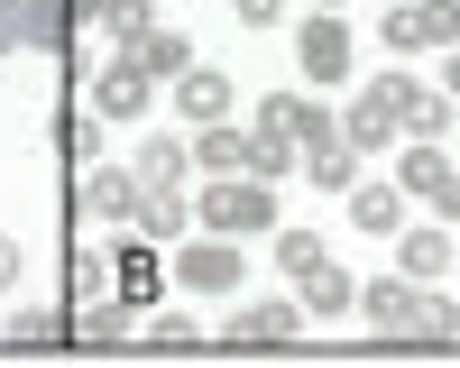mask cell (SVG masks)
Listing matches in <instances>:
<instances>
[{"label": "cell", "mask_w": 460, "mask_h": 368, "mask_svg": "<svg viewBox=\"0 0 460 368\" xmlns=\"http://www.w3.org/2000/svg\"><path fill=\"white\" fill-rule=\"evenodd\" d=\"M442 92L460 101V47H442Z\"/></svg>", "instance_id": "34"}, {"label": "cell", "mask_w": 460, "mask_h": 368, "mask_svg": "<svg viewBox=\"0 0 460 368\" xmlns=\"http://www.w3.org/2000/svg\"><path fill=\"white\" fill-rule=\"evenodd\" d=\"M74 341H84V350H120L129 341V304H102V294H93V304L74 313Z\"/></svg>", "instance_id": "22"}, {"label": "cell", "mask_w": 460, "mask_h": 368, "mask_svg": "<svg viewBox=\"0 0 460 368\" xmlns=\"http://www.w3.org/2000/svg\"><path fill=\"white\" fill-rule=\"evenodd\" d=\"M304 166H314L323 194H350V184H359V147L350 138H323V147H304Z\"/></svg>", "instance_id": "21"}, {"label": "cell", "mask_w": 460, "mask_h": 368, "mask_svg": "<svg viewBox=\"0 0 460 368\" xmlns=\"http://www.w3.org/2000/svg\"><path fill=\"white\" fill-rule=\"evenodd\" d=\"M184 221H194V203H184L175 184H138V212H129V231H147V240H184Z\"/></svg>", "instance_id": "13"}, {"label": "cell", "mask_w": 460, "mask_h": 368, "mask_svg": "<svg viewBox=\"0 0 460 368\" xmlns=\"http://www.w3.org/2000/svg\"><path fill=\"white\" fill-rule=\"evenodd\" d=\"M194 166H212V175H249V129L203 120V129H194Z\"/></svg>", "instance_id": "15"}, {"label": "cell", "mask_w": 460, "mask_h": 368, "mask_svg": "<svg viewBox=\"0 0 460 368\" xmlns=\"http://www.w3.org/2000/svg\"><path fill=\"white\" fill-rule=\"evenodd\" d=\"M414 28L424 47H460V0H414Z\"/></svg>", "instance_id": "27"}, {"label": "cell", "mask_w": 460, "mask_h": 368, "mask_svg": "<svg viewBox=\"0 0 460 368\" xmlns=\"http://www.w3.org/2000/svg\"><path fill=\"white\" fill-rule=\"evenodd\" d=\"M74 212H84V221H129L138 212V166H84Z\"/></svg>", "instance_id": "10"}, {"label": "cell", "mask_w": 460, "mask_h": 368, "mask_svg": "<svg viewBox=\"0 0 460 368\" xmlns=\"http://www.w3.org/2000/svg\"><path fill=\"white\" fill-rule=\"evenodd\" d=\"M147 350H166V359H194V350H212V331H194L184 313H166L157 331H147Z\"/></svg>", "instance_id": "25"}, {"label": "cell", "mask_w": 460, "mask_h": 368, "mask_svg": "<svg viewBox=\"0 0 460 368\" xmlns=\"http://www.w3.org/2000/svg\"><path fill=\"white\" fill-rule=\"evenodd\" d=\"M10 350H65L74 341V322L65 313H47V304H28V313H10V331H0Z\"/></svg>", "instance_id": "20"}, {"label": "cell", "mask_w": 460, "mask_h": 368, "mask_svg": "<svg viewBox=\"0 0 460 368\" xmlns=\"http://www.w3.org/2000/svg\"><path fill=\"white\" fill-rule=\"evenodd\" d=\"M129 56L157 74V83H175V74L194 65V37H175V28H138V37H129Z\"/></svg>", "instance_id": "16"}, {"label": "cell", "mask_w": 460, "mask_h": 368, "mask_svg": "<svg viewBox=\"0 0 460 368\" xmlns=\"http://www.w3.org/2000/svg\"><path fill=\"white\" fill-rule=\"evenodd\" d=\"M295 65H304V83L323 92V83H341V74L359 65V47H350V28H341L332 10H314V19L295 28Z\"/></svg>", "instance_id": "3"}, {"label": "cell", "mask_w": 460, "mask_h": 368, "mask_svg": "<svg viewBox=\"0 0 460 368\" xmlns=\"http://www.w3.org/2000/svg\"><path fill=\"white\" fill-rule=\"evenodd\" d=\"M19 47H74V0H19Z\"/></svg>", "instance_id": "17"}, {"label": "cell", "mask_w": 460, "mask_h": 368, "mask_svg": "<svg viewBox=\"0 0 460 368\" xmlns=\"http://www.w3.org/2000/svg\"><path fill=\"white\" fill-rule=\"evenodd\" d=\"M0 56H19V0H0Z\"/></svg>", "instance_id": "32"}, {"label": "cell", "mask_w": 460, "mask_h": 368, "mask_svg": "<svg viewBox=\"0 0 460 368\" xmlns=\"http://www.w3.org/2000/svg\"><path fill=\"white\" fill-rule=\"evenodd\" d=\"M451 110H460L451 92H414V110H405V129H414V138H442V129H451Z\"/></svg>", "instance_id": "29"}, {"label": "cell", "mask_w": 460, "mask_h": 368, "mask_svg": "<svg viewBox=\"0 0 460 368\" xmlns=\"http://www.w3.org/2000/svg\"><path fill=\"white\" fill-rule=\"evenodd\" d=\"M10 285H19V240L0 231V294H10Z\"/></svg>", "instance_id": "33"}, {"label": "cell", "mask_w": 460, "mask_h": 368, "mask_svg": "<svg viewBox=\"0 0 460 368\" xmlns=\"http://www.w3.org/2000/svg\"><path fill=\"white\" fill-rule=\"evenodd\" d=\"M93 19H102L111 37H120V47H129L138 28H157V10H147V0H93Z\"/></svg>", "instance_id": "26"}, {"label": "cell", "mask_w": 460, "mask_h": 368, "mask_svg": "<svg viewBox=\"0 0 460 368\" xmlns=\"http://www.w3.org/2000/svg\"><path fill=\"white\" fill-rule=\"evenodd\" d=\"M414 92H424V83H414V74H396V65H387V74H368V83H359V101L341 110V138H350L359 157H368V147H387V129H405Z\"/></svg>", "instance_id": "2"}, {"label": "cell", "mask_w": 460, "mask_h": 368, "mask_svg": "<svg viewBox=\"0 0 460 368\" xmlns=\"http://www.w3.org/2000/svg\"><path fill=\"white\" fill-rule=\"evenodd\" d=\"M258 129H277V138H295V147L341 138V120H332L323 101H304V92H267V101H258Z\"/></svg>", "instance_id": "9"}, {"label": "cell", "mask_w": 460, "mask_h": 368, "mask_svg": "<svg viewBox=\"0 0 460 368\" xmlns=\"http://www.w3.org/2000/svg\"><path fill=\"white\" fill-rule=\"evenodd\" d=\"M405 350H460V304H442V294H424L405 322Z\"/></svg>", "instance_id": "19"}, {"label": "cell", "mask_w": 460, "mask_h": 368, "mask_svg": "<svg viewBox=\"0 0 460 368\" xmlns=\"http://www.w3.org/2000/svg\"><path fill=\"white\" fill-rule=\"evenodd\" d=\"M111 285H120V304H129V313L166 294V267H157V240H147V231H129L120 249H111Z\"/></svg>", "instance_id": "8"}, {"label": "cell", "mask_w": 460, "mask_h": 368, "mask_svg": "<svg viewBox=\"0 0 460 368\" xmlns=\"http://www.w3.org/2000/svg\"><path fill=\"white\" fill-rule=\"evenodd\" d=\"M314 10H341V0H314Z\"/></svg>", "instance_id": "35"}, {"label": "cell", "mask_w": 460, "mask_h": 368, "mask_svg": "<svg viewBox=\"0 0 460 368\" xmlns=\"http://www.w3.org/2000/svg\"><path fill=\"white\" fill-rule=\"evenodd\" d=\"M396 184H405V194H424L442 221H460V175H451V157H442L433 138H414L405 157H396Z\"/></svg>", "instance_id": "6"}, {"label": "cell", "mask_w": 460, "mask_h": 368, "mask_svg": "<svg viewBox=\"0 0 460 368\" xmlns=\"http://www.w3.org/2000/svg\"><path fill=\"white\" fill-rule=\"evenodd\" d=\"M286 276H295V304L314 313V322H332V313H350V304H359V285H350V276L332 267V249H314V258H295Z\"/></svg>", "instance_id": "7"}, {"label": "cell", "mask_w": 460, "mask_h": 368, "mask_svg": "<svg viewBox=\"0 0 460 368\" xmlns=\"http://www.w3.org/2000/svg\"><path fill=\"white\" fill-rule=\"evenodd\" d=\"M194 221L221 240H258V231H277V184L267 175H212V194H194Z\"/></svg>", "instance_id": "1"}, {"label": "cell", "mask_w": 460, "mask_h": 368, "mask_svg": "<svg viewBox=\"0 0 460 368\" xmlns=\"http://www.w3.org/2000/svg\"><path fill=\"white\" fill-rule=\"evenodd\" d=\"M147 101H157V74H147V65H138L129 47L111 56L102 74H93V110H102V120H138Z\"/></svg>", "instance_id": "5"}, {"label": "cell", "mask_w": 460, "mask_h": 368, "mask_svg": "<svg viewBox=\"0 0 460 368\" xmlns=\"http://www.w3.org/2000/svg\"><path fill=\"white\" fill-rule=\"evenodd\" d=\"M102 285H111V258H93V249H84V258H74V294H84V304H93Z\"/></svg>", "instance_id": "31"}, {"label": "cell", "mask_w": 460, "mask_h": 368, "mask_svg": "<svg viewBox=\"0 0 460 368\" xmlns=\"http://www.w3.org/2000/svg\"><path fill=\"white\" fill-rule=\"evenodd\" d=\"M414 304H424V294H414V285H396V276L359 285V313L377 322V341H387V350H405V322H414Z\"/></svg>", "instance_id": "12"}, {"label": "cell", "mask_w": 460, "mask_h": 368, "mask_svg": "<svg viewBox=\"0 0 460 368\" xmlns=\"http://www.w3.org/2000/svg\"><path fill=\"white\" fill-rule=\"evenodd\" d=\"M350 221L368 240H396L405 231V184H350Z\"/></svg>", "instance_id": "14"}, {"label": "cell", "mask_w": 460, "mask_h": 368, "mask_svg": "<svg viewBox=\"0 0 460 368\" xmlns=\"http://www.w3.org/2000/svg\"><path fill=\"white\" fill-rule=\"evenodd\" d=\"M295 166V138H277V129H249V175H267V184H277Z\"/></svg>", "instance_id": "28"}, {"label": "cell", "mask_w": 460, "mask_h": 368, "mask_svg": "<svg viewBox=\"0 0 460 368\" xmlns=\"http://www.w3.org/2000/svg\"><path fill=\"white\" fill-rule=\"evenodd\" d=\"M396 258H405L414 285H433V276L451 267V240H442V231H396Z\"/></svg>", "instance_id": "24"}, {"label": "cell", "mask_w": 460, "mask_h": 368, "mask_svg": "<svg viewBox=\"0 0 460 368\" xmlns=\"http://www.w3.org/2000/svg\"><path fill=\"white\" fill-rule=\"evenodd\" d=\"M377 47H387V56L424 47V28H414V0H396V10H387V28H377Z\"/></svg>", "instance_id": "30"}, {"label": "cell", "mask_w": 460, "mask_h": 368, "mask_svg": "<svg viewBox=\"0 0 460 368\" xmlns=\"http://www.w3.org/2000/svg\"><path fill=\"white\" fill-rule=\"evenodd\" d=\"M175 110H184V120H221V110H230V83H221L212 65H184V74H175Z\"/></svg>", "instance_id": "18"}, {"label": "cell", "mask_w": 460, "mask_h": 368, "mask_svg": "<svg viewBox=\"0 0 460 368\" xmlns=\"http://www.w3.org/2000/svg\"><path fill=\"white\" fill-rule=\"evenodd\" d=\"M295 322H304L295 304H240V313L212 331V350H230V359H240V350H249V359H258V350H286V341H295Z\"/></svg>", "instance_id": "4"}, {"label": "cell", "mask_w": 460, "mask_h": 368, "mask_svg": "<svg viewBox=\"0 0 460 368\" xmlns=\"http://www.w3.org/2000/svg\"><path fill=\"white\" fill-rule=\"evenodd\" d=\"M175 276L194 285V294H230V285H240V240H221V231H203L194 249H175Z\"/></svg>", "instance_id": "11"}, {"label": "cell", "mask_w": 460, "mask_h": 368, "mask_svg": "<svg viewBox=\"0 0 460 368\" xmlns=\"http://www.w3.org/2000/svg\"><path fill=\"white\" fill-rule=\"evenodd\" d=\"M184 166H194V147H184V138H166V129L138 147V184H175V194H184Z\"/></svg>", "instance_id": "23"}]
</instances>
